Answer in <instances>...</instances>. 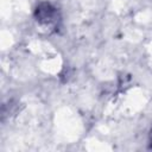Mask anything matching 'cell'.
Masks as SVG:
<instances>
[{
	"label": "cell",
	"instance_id": "obj_1",
	"mask_svg": "<svg viewBox=\"0 0 152 152\" xmlns=\"http://www.w3.org/2000/svg\"><path fill=\"white\" fill-rule=\"evenodd\" d=\"M34 17L37 21H39L43 25H56L59 21V15L57 12V8L53 7L49 2H42L36 7Z\"/></svg>",
	"mask_w": 152,
	"mask_h": 152
},
{
	"label": "cell",
	"instance_id": "obj_2",
	"mask_svg": "<svg viewBox=\"0 0 152 152\" xmlns=\"http://www.w3.org/2000/svg\"><path fill=\"white\" fill-rule=\"evenodd\" d=\"M151 148H152V134H151Z\"/></svg>",
	"mask_w": 152,
	"mask_h": 152
}]
</instances>
